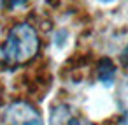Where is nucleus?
I'll list each match as a JSON object with an SVG mask.
<instances>
[{
    "label": "nucleus",
    "mask_w": 128,
    "mask_h": 125,
    "mask_svg": "<svg viewBox=\"0 0 128 125\" xmlns=\"http://www.w3.org/2000/svg\"><path fill=\"white\" fill-rule=\"evenodd\" d=\"M39 51V37L32 25L20 23L11 28L2 48V56L11 65H20L32 60Z\"/></svg>",
    "instance_id": "obj_1"
},
{
    "label": "nucleus",
    "mask_w": 128,
    "mask_h": 125,
    "mask_svg": "<svg viewBox=\"0 0 128 125\" xmlns=\"http://www.w3.org/2000/svg\"><path fill=\"white\" fill-rule=\"evenodd\" d=\"M6 125H44L35 107L26 102H12L4 113Z\"/></svg>",
    "instance_id": "obj_2"
},
{
    "label": "nucleus",
    "mask_w": 128,
    "mask_h": 125,
    "mask_svg": "<svg viewBox=\"0 0 128 125\" xmlns=\"http://www.w3.org/2000/svg\"><path fill=\"white\" fill-rule=\"evenodd\" d=\"M116 78V65L109 58H102L98 64V81L105 86H110Z\"/></svg>",
    "instance_id": "obj_3"
},
{
    "label": "nucleus",
    "mask_w": 128,
    "mask_h": 125,
    "mask_svg": "<svg viewBox=\"0 0 128 125\" xmlns=\"http://www.w3.org/2000/svg\"><path fill=\"white\" fill-rule=\"evenodd\" d=\"M67 125H91L90 121H86V120H82V118H67Z\"/></svg>",
    "instance_id": "obj_4"
},
{
    "label": "nucleus",
    "mask_w": 128,
    "mask_h": 125,
    "mask_svg": "<svg viewBox=\"0 0 128 125\" xmlns=\"http://www.w3.org/2000/svg\"><path fill=\"white\" fill-rule=\"evenodd\" d=\"M28 2V0H9V7H21V6H25Z\"/></svg>",
    "instance_id": "obj_5"
},
{
    "label": "nucleus",
    "mask_w": 128,
    "mask_h": 125,
    "mask_svg": "<svg viewBox=\"0 0 128 125\" xmlns=\"http://www.w3.org/2000/svg\"><path fill=\"white\" fill-rule=\"evenodd\" d=\"M98 2H102V4H112L114 0H98Z\"/></svg>",
    "instance_id": "obj_6"
}]
</instances>
